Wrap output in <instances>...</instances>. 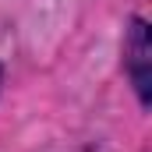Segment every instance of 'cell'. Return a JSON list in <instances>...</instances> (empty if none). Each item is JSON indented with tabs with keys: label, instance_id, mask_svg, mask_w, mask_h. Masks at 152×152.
Here are the masks:
<instances>
[{
	"label": "cell",
	"instance_id": "1",
	"mask_svg": "<svg viewBox=\"0 0 152 152\" xmlns=\"http://www.w3.org/2000/svg\"><path fill=\"white\" fill-rule=\"evenodd\" d=\"M149 64H152V39H149V21L142 14H131L127 36H124V71L131 78V88L142 106H149Z\"/></svg>",
	"mask_w": 152,
	"mask_h": 152
},
{
	"label": "cell",
	"instance_id": "2",
	"mask_svg": "<svg viewBox=\"0 0 152 152\" xmlns=\"http://www.w3.org/2000/svg\"><path fill=\"white\" fill-rule=\"evenodd\" d=\"M0 85H4V64H0Z\"/></svg>",
	"mask_w": 152,
	"mask_h": 152
}]
</instances>
